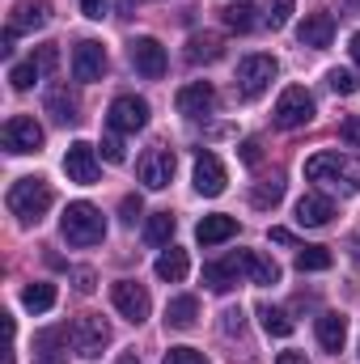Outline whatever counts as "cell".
Instances as JSON below:
<instances>
[{
    "label": "cell",
    "mask_w": 360,
    "mask_h": 364,
    "mask_svg": "<svg viewBox=\"0 0 360 364\" xmlns=\"http://www.w3.org/2000/svg\"><path fill=\"white\" fill-rule=\"evenodd\" d=\"M132 64H136V73L140 77H149V81H162L166 77V47L157 43V38H132Z\"/></svg>",
    "instance_id": "cell-11"
},
{
    "label": "cell",
    "mask_w": 360,
    "mask_h": 364,
    "mask_svg": "<svg viewBox=\"0 0 360 364\" xmlns=\"http://www.w3.org/2000/svg\"><path fill=\"white\" fill-rule=\"evenodd\" d=\"M339 136H344L348 144H356V149H360V114H348V119L339 123Z\"/></svg>",
    "instance_id": "cell-40"
},
{
    "label": "cell",
    "mask_w": 360,
    "mask_h": 364,
    "mask_svg": "<svg viewBox=\"0 0 360 364\" xmlns=\"http://www.w3.org/2000/svg\"><path fill=\"white\" fill-rule=\"evenodd\" d=\"M327 85L335 93H344V97H352V93L360 90V77L352 68H331V73H327Z\"/></svg>",
    "instance_id": "cell-35"
},
{
    "label": "cell",
    "mask_w": 360,
    "mask_h": 364,
    "mask_svg": "<svg viewBox=\"0 0 360 364\" xmlns=\"http://www.w3.org/2000/svg\"><path fill=\"white\" fill-rule=\"evenodd\" d=\"M195 322H199V301H195V296H174V301L166 305V326L191 331Z\"/></svg>",
    "instance_id": "cell-25"
},
{
    "label": "cell",
    "mask_w": 360,
    "mask_h": 364,
    "mask_svg": "<svg viewBox=\"0 0 360 364\" xmlns=\"http://www.w3.org/2000/svg\"><path fill=\"white\" fill-rule=\"evenodd\" d=\"M115 364H140V356H136V352H123V356H119Z\"/></svg>",
    "instance_id": "cell-50"
},
{
    "label": "cell",
    "mask_w": 360,
    "mask_h": 364,
    "mask_svg": "<svg viewBox=\"0 0 360 364\" xmlns=\"http://www.w3.org/2000/svg\"><path fill=\"white\" fill-rule=\"evenodd\" d=\"M186 272H191V259H186V250H179V246H170L157 259V279H166V284H182Z\"/></svg>",
    "instance_id": "cell-27"
},
{
    "label": "cell",
    "mask_w": 360,
    "mask_h": 364,
    "mask_svg": "<svg viewBox=\"0 0 360 364\" xmlns=\"http://www.w3.org/2000/svg\"><path fill=\"white\" fill-rule=\"evenodd\" d=\"M348 51H352V60H356V64H360V30H356V34H352V43H348Z\"/></svg>",
    "instance_id": "cell-49"
},
{
    "label": "cell",
    "mask_w": 360,
    "mask_h": 364,
    "mask_svg": "<svg viewBox=\"0 0 360 364\" xmlns=\"http://www.w3.org/2000/svg\"><path fill=\"white\" fill-rule=\"evenodd\" d=\"M271 242H275V246H292V233H288V229H271Z\"/></svg>",
    "instance_id": "cell-46"
},
{
    "label": "cell",
    "mask_w": 360,
    "mask_h": 364,
    "mask_svg": "<svg viewBox=\"0 0 360 364\" xmlns=\"http://www.w3.org/2000/svg\"><path fill=\"white\" fill-rule=\"evenodd\" d=\"M259 322H263V331L275 335V339H288L292 335V318L284 309H275V305H259Z\"/></svg>",
    "instance_id": "cell-31"
},
{
    "label": "cell",
    "mask_w": 360,
    "mask_h": 364,
    "mask_svg": "<svg viewBox=\"0 0 360 364\" xmlns=\"http://www.w3.org/2000/svg\"><path fill=\"white\" fill-rule=\"evenodd\" d=\"M21 305H26L30 314H47V309L55 305V284H47V279L30 284V288L21 292Z\"/></svg>",
    "instance_id": "cell-30"
},
{
    "label": "cell",
    "mask_w": 360,
    "mask_h": 364,
    "mask_svg": "<svg viewBox=\"0 0 360 364\" xmlns=\"http://www.w3.org/2000/svg\"><path fill=\"white\" fill-rule=\"evenodd\" d=\"M73 77L85 81V85H93V81L106 77V51H102V43L85 38V43L73 47Z\"/></svg>",
    "instance_id": "cell-13"
},
{
    "label": "cell",
    "mask_w": 360,
    "mask_h": 364,
    "mask_svg": "<svg viewBox=\"0 0 360 364\" xmlns=\"http://www.w3.org/2000/svg\"><path fill=\"white\" fill-rule=\"evenodd\" d=\"M179 114H186V119H199V114H208L212 106H216V90L208 85V81H191V85H182L179 90Z\"/></svg>",
    "instance_id": "cell-17"
},
{
    "label": "cell",
    "mask_w": 360,
    "mask_h": 364,
    "mask_svg": "<svg viewBox=\"0 0 360 364\" xmlns=\"http://www.w3.org/2000/svg\"><path fill=\"white\" fill-rule=\"evenodd\" d=\"M331 38H335V17H331V13H309V17H301V26H297V43H301V47L322 51V47H331Z\"/></svg>",
    "instance_id": "cell-15"
},
{
    "label": "cell",
    "mask_w": 360,
    "mask_h": 364,
    "mask_svg": "<svg viewBox=\"0 0 360 364\" xmlns=\"http://www.w3.org/2000/svg\"><path fill=\"white\" fill-rule=\"evenodd\" d=\"M110 301H115V309H119L132 326H140V322L149 318V309H153L144 284H136V279H115V284H110Z\"/></svg>",
    "instance_id": "cell-7"
},
{
    "label": "cell",
    "mask_w": 360,
    "mask_h": 364,
    "mask_svg": "<svg viewBox=\"0 0 360 364\" xmlns=\"http://www.w3.org/2000/svg\"><path fill=\"white\" fill-rule=\"evenodd\" d=\"M68 339V331L64 326H51V331H38V339H34V364H64V352H60V343Z\"/></svg>",
    "instance_id": "cell-22"
},
{
    "label": "cell",
    "mask_w": 360,
    "mask_h": 364,
    "mask_svg": "<svg viewBox=\"0 0 360 364\" xmlns=\"http://www.w3.org/2000/svg\"><path fill=\"white\" fill-rule=\"evenodd\" d=\"M344 339H348V318L344 314H322L318 318V343L339 356L344 352Z\"/></svg>",
    "instance_id": "cell-21"
},
{
    "label": "cell",
    "mask_w": 360,
    "mask_h": 364,
    "mask_svg": "<svg viewBox=\"0 0 360 364\" xmlns=\"http://www.w3.org/2000/svg\"><path fill=\"white\" fill-rule=\"evenodd\" d=\"M242 272H246L250 284H280V267L259 250H242Z\"/></svg>",
    "instance_id": "cell-24"
},
{
    "label": "cell",
    "mask_w": 360,
    "mask_h": 364,
    "mask_svg": "<svg viewBox=\"0 0 360 364\" xmlns=\"http://www.w3.org/2000/svg\"><path fill=\"white\" fill-rule=\"evenodd\" d=\"M280 199H284V182H280V178L259 182V186L250 191V203H255V208H275Z\"/></svg>",
    "instance_id": "cell-33"
},
{
    "label": "cell",
    "mask_w": 360,
    "mask_h": 364,
    "mask_svg": "<svg viewBox=\"0 0 360 364\" xmlns=\"http://www.w3.org/2000/svg\"><path fill=\"white\" fill-rule=\"evenodd\" d=\"M275 364H309V360H305V352H280Z\"/></svg>",
    "instance_id": "cell-45"
},
{
    "label": "cell",
    "mask_w": 360,
    "mask_h": 364,
    "mask_svg": "<svg viewBox=\"0 0 360 364\" xmlns=\"http://www.w3.org/2000/svg\"><path fill=\"white\" fill-rule=\"evenodd\" d=\"M102 157H106L110 166H123V161H127V153H123V140H119V136H106V140H102Z\"/></svg>",
    "instance_id": "cell-38"
},
{
    "label": "cell",
    "mask_w": 360,
    "mask_h": 364,
    "mask_svg": "<svg viewBox=\"0 0 360 364\" xmlns=\"http://www.w3.org/2000/svg\"><path fill=\"white\" fill-rule=\"evenodd\" d=\"M77 288L81 292H93V272H77Z\"/></svg>",
    "instance_id": "cell-47"
},
{
    "label": "cell",
    "mask_w": 360,
    "mask_h": 364,
    "mask_svg": "<svg viewBox=\"0 0 360 364\" xmlns=\"http://www.w3.org/2000/svg\"><path fill=\"white\" fill-rule=\"evenodd\" d=\"M348 250H352V263H356V267H360V233H356V237H352V242H348Z\"/></svg>",
    "instance_id": "cell-48"
},
{
    "label": "cell",
    "mask_w": 360,
    "mask_h": 364,
    "mask_svg": "<svg viewBox=\"0 0 360 364\" xmlns=\"http://www.w3.org/2000/svg\"><path fill=\"white\" fill-rule=\"evenodd\" d=\"M174 166H179L174 149H149V153L140 157L136 174H140V182H144L149 191H166V186H170V178H174Z\"/></svg>",
    "instance_id": "cell-10"
},
{
    "label": "cell",
    "mask_w": 360,
    "mask_h": 364,
    "mask_svg": "<svg viewBox=\"0 0 360 364\" xmlns=\"http://www.w3.org/2000/svg\"><path fill=\"white\" fill-rule=\"evenodd\" d=\"M34 81H43V68H38L34 60H26V64H13V73H9V85H13V90H30Z\"/></svg>",
    "instance_id": "cell-34"
},
{
    "label": "cell",
    "mask_w": 360,
    "mask_h": 364,
    "mask_svg": "<svg viewBox=\"0 0 360 364\" xmlns=\"http://www.w3.org/2000/svg\"><path fill=\"white\" fill-rule=\"evenodd\" d=\"M221 318H225V322H221V326H225V335H242V326H246V318H242V309H225Z\"/></svg>",
    "instance_id": "cell-42"
},
{
    "label": "cell",
    "mask_w": 360,
    "mask_h": 364,
    "mask_svg": "<svg viewBox=\"0 0 360 364\" xmlns=\"http://www.w3.org/2000/svg\"><path fill=\"white\" fill-rule=\"evenodd\" d=\"M68 339H73V352H77L81 360H97V356L110 348V322L97 318V314H85V318L73 322Z\"/></svg>",
    "instance_id": "cell-4"
},
{
    "label": "cell",
    "mask_w": 360,
    "mask_h": 364,
    "mask_svg": "<svg viewBox=\"0 0 360 364\" xmlns=\"http://www.w3.org/2000/svg\"><path fill=\"white\" fill-rule=\"evenodd\" d=\"M0 140L13 157H26V153H38L43 149V127L30 119V114H13L4 127H0Z\"/></svg>",
    "instance_id": "cell-6"
},
{
    "label": "cell",
    "mask_w": 360,
    "mask_h": 364,
    "mask_svg": "<svg viewBox=\"0 0 360 364\" xmlns=\"http://www.w3.org/2000/svg\"><path fill=\"white\" fill-rule=\"evenodd\" d=\"M275 73H280V64H275L271 55H246V60L238 64V93H242V97L268 93V85L275 81Z\"/></svg>",
    "instance_id": "cell-8"
},
{
    "label": "cell",
    "mask_w": 360,
    "mask_h": 364,
    "mask_svg": "<svg viewBox=\"0 0 360 364\" xmlns=\"http://www.w3.org/2000/svg\"><path fill=\"white\" fill-rule=\"evenodd\" d=\"M331 216H335V203L327 195L309 191V195L297 199V225L301 229H322V225H331Z\"/></svg>",
    "instance_id": "cell-16"
},
{
    "label": "cell",
    "mask_w": 360,
    "mask_h": 364,
    "mask_svg": "<svg viewBox=\"0 0 360 364\" xmlns=\"http://www.w3.org/2000/svg\"><path fill=\"white\" fill-rule=\"evenodd\" d=\"M288 17H292V0H271L268 4V26L271 30H284Z\"/></svg>",
    "instance_id": "cell-36"
},
{
    "label": "cell",
    "mask_w": 360,
    "mask_h": 364,
    "mask_svg": "<svg viewBox=\"0 0 360 364\" xmlns=\"http://www.w3.org/2000/svg\"><path fill=\"white\" fill-rule=\"evenodd\" d=\"M221 55H225V38L221 34H191V43H186V60L191 64H212Z\"/></svg>",
    "instance_id": "cell-23"
},
{
    "label": "cell",
    "mask_w": 360,
    "mask_h": 364,
    "mask_svg": "<svg viewBox=\"0 0 360 364\" xmlns=\"http://www.w3.org/2000/svg\"><path fill=\"white\" fill-rule=\"evenodd\" d=\"M335 263V255L327 250V246H305L301 255H297V272H327Z\"/></svg>",
    "instance_id": "cell-32"
},
{
    "label": "cell",
    "mask_w": 360,
    "mask_h": 364,
    "mask_svg": "<svg viewBox=\"0 0 360 364\" xmlns=\"http://www.w3.org/2000/svg\"><path fill=\"white\" fill-rule=\"evenodd\" d=\"M242 275L246 272H242V250H238V255H229V259H221V263H208V267H203V284H208L212 292H229Z\"/></svg>",
    "instance_id": "cell-19"
},
{
    "label": "cell",
    "mask_w": 360,
    "mask_h": 364,
    "mask_svg": "<svg viewBox=\"0 0 360 364\" xmlns=\"http://www.w3.org/2000/svg\"><path fill=\"white\" fill-rule=\"evenodd\" d=\"M34 64H38V68H43V77H47V73L60 64V51H55V47H38V51H34Z\"/></svg>",
    "instance_id": "cell-39"
},
{
    "label": "cell",
    "mask_w": 360,
    "mask_h": 364,
    "mask_svg": "<svg viewBox=\"0 0 360 364\" xmlns=\"http://www.w3.org/2000/svg\"><path fill=\"white\" fill-rule=\"evenodd\" d=\"M47 21H51V4H47V0H21V4L9 13V30H13V34L43 30Z\"/></svg>",
    "instance_id": "cell-18"
},
{
    "label": "cell",
    "mask_w": 360,
    "mask_h": 364,
    "mask_svg": "<svg viewBox=\"0 0 360 364\" xmlns=\"http://www.w3.org/2000/svg\"><path fill=\"white\" fill-rule=\"evenodd\" d=\"M47 114L55 119V123H77V97L68 93V85H55V90H47Z\"/></svg>",
    "instance_id": "cell-26"
},
{
    "label": "cell",
    "mask_w": 360,
    "mask_h": 364,
    "mask_svg": "<svg viewBox=\"0 0 360 364\" xmlns=\"http://www.w3.org/2000/svg\"><path fill=\"white\" fill-rule=\"evenodd\" d=\"M64 174H68L73 182H81V186H93V182H97L102 166H97V153H93V144H85V140L68 144V153H64Z\"/></svg>",
    "instance_id": "cell-12"
},
{
    "label": "cell",
    "mask_w": 360,
    "mask_h": 364,
    "mask_svg": "<svg viewBox=\"0 0 360 364\" xmlns=\"http://www.w3.org/2000/svg\"><path fill=\"white\" fill-rule=\"evenodd\" d=\"M255 13H259L255 4H246V0H238V4H225V9H221V21H225L229 30H238V34H246V30H255V21H259Z\"/></svg>",
    "instance_id": "cell-29"
},
{
    "label": "cell",
    "mask_w": 360,
    "mask_h": 364,
    "mask_svg": "<svg viewBox=\"0 0 360 364\" xmlns=\"http://www.w3.org/2000/svg\"><path fill=\"white\" fill-rule=\"evenodd\" d=\"M4 203H9V212H13L21 225H38V220L51 212L55 191H51V182L47 178H17L13 186H9Z\"/></svg>",
    "instance_id": "cell-2"
},
{
    "label": "cell",
    "mask_w": 360,
    "mask_h": 364,
    "mask_svg": "<svg viewBox=\"0 0 360 364\" xmlns=\"http://www.w3.org/2000/svg\"><path fill=\"white\" fill-rule=\"evenodd\" d=\"M174 233H179V216H174V212H157V216H149V225H144V237H149L153 246H170Z\"/></svg>",
    "instance_id": "cell-28"
},
{
    "label": "cell",
    "mask_w": 360,
    "mask_h": 364,
    "mask_svg": "<svg viewBox=\"0 0 360 364\" xmlns=\"http://www.w3.org/2000/svg\"><path fill=\"white\" fill-rule=\"evenodd\" d=\"M81 9H85V17H93V21L106 17V0H81Z\"/></svg>",
    "instance_id": "cell-44"
},
{
    "label": "cell",
    "mask_w": 360,
    "mask_h": 364,
    "mask_svg": "<svg viewBox=\"0 0 360 364\" xmlns=\"http://www.w3.org/2000/svg\"><path fill=\"white\" fill-rule=\"evenodd\" d=\"M305 178L327 186V191H339V195H356L360 191V161L348 153H314L305 161Z\"/></svg>",
    "instance_id": "cell-1"
},
{
    "label": "cell",
    "mask_w": 360,
    "mask_h": 364,
    "mask_svg": "<svg viewBox=\"0 0 360 364\" xmlns=\"http://www.w3.org/2000/svg\"><path fill=\"white\" fill-rule=\"evenodd\" d=\"M162 364H208V356H203V352H195V348H170Z\"/></svg>",
    "instance_id": "cell-37"
},
{
    "label": "cell",
    "mask_w": 360,
    "mask_h": 364,
    "mask_svg": "<svg viewBox=\"0 0 360 364\" xmlns=\"http://www.w3.org/2000/svg\"><path fill=\"white\" fill-rule=\"evenodd\" d=\"M271 119H275V127H284V132L305 127V123L314 119V97H309V90H305V85H288V90L280 93Z\"/></svg>",
    "instance_id": "cell-5"
},
{
    "label": "cell",
    "mask_w": 360,
    "mask_h": 364,
    "mask_svg": "<svg viewBox=\"0 0 360 364\" xmlns=\"http://www.w3.org/2000/svg\"><path fill=\"white\" fill-rule=\"evenodd\" d=\"M60 233H64V242H68V246H97V242L106 237V220H102V212H97L93 203L77 199V203H68V208H64Z\"/></svg>",
    "instance_id": "cell-3"
},
{
    "label": "cell",
    "mask_w": 360,
    "mask_h": 364,
    "mask_svg": "<svg viewBox=\"0 0 360 364\" xmlns=\"http://www.w3.org/2000/svg\"><path fill=\"white\" fill-rule=\"evenodd\" d=\"M238 153H242V161H246V166H259V161H263V144H259V140H246Z\"/></svg>",
    "instance_id": "cell-43"
},
{
    "label": "cell",
    "mask_w": 360,
    "mask_h": 364,
    "mask_svg": "<svg viewBox=\"0 0 360 364\" xmlns=\"http://www.w3.org/2000/svg\"><path fill=\"white\" fill-rule=\"evenodd\" d=\"M195 237H199V246H221V242L238 237V220L233 216H203L199 229H195Z\"/></svg>",
    "instance_id": "cell-20"
},
{
    "label": "cell",
    "mask_w": 360,
    "mask_h": 364,
    "mask_svg": "<svg viewBox=\"0 0 360 364\" xmlns=\"http://www.w3.org/2000/svg\"><path fill=\"white\" fill-rule=\"evenodd\" d=\"M119 212H123V225H136V216H140V212H144V203H140V195H127V199H123V208H119Z\"/></svg>",
    "instance_id": "cell-41"
},
{
    "label": "cell",
    "mask_w": 360,
    "mask_h": 364,
    "mask_svg": "<svg viewBox=\"0 0 360 364\" xmlns=\"http://www.w3.org/2000/svg\"><path fill=\"white\" fill-rule=\"evenodd\" d=\"M225 182H229V174H225V166H221L216 153H199V157H195V191H199V195L216 199V195L225 191Z\"/></svg>",
    "instance_id": "cell-14"
},
{
    "label": "cell",
    "mask_w": 360,
    "mask_h": 364,
    "mask_svg": "<svg viewBox=\"0 0 360 364\" xmlns=\"http://www.w3.org/2000/svg\"><path fill=\"white\" fill-rule=\"evenodd\" d=\"M106 123H110V132H140V127L149 123V102L136 97V93H123V97L110 102Z\"/></svg>",
    "instance_id": "cell-9"
}]
</instances>
